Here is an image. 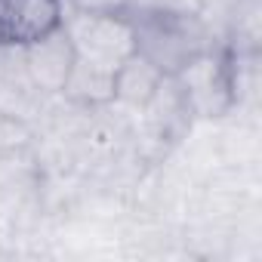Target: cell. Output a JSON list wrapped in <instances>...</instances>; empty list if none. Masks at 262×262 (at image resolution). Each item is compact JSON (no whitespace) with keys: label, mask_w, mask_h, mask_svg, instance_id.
Returning a JSON list of instances; mask_svg holds the SVG:
<instances>
[{"label":"cell","mask_w":262,"mask_h":262,"mask_svg":"<svg viewBox=\"0 0 262 262\" xmlns=\"http://www.w3.org/2000/svg\"><path fill=\"white\" fill-rule=\"evenodd\" d=\"M133 28L136 53L145 56L161 74H176L194 56L213 47L210 28L201 13H155V10H126Z\"/></svg>","instance_id":"cell-1"},{"label":"cell","mask_w":262,"mask_h":262,"mask_svg":"<svg viewBox=\"0 0 262 262\" xmlns=\"http://www.w3.org/2000/svg\"><path fill=\"white\" fill-rule=\"evenodd\" d=\"M114 71L117 68H108L90 59H74L71 74L62 86V96L77 108H105L114 102Z\"/></svg>","instance_id":"cell-6"},{"label":"cell","mask_w":262,"mask_h":262,"mask_svg":"<svg viewBox=\"0 0 262 262\" xmlns=\"http://www.w3.org/2000/svg\"><path fill=\"white\" fill-rule=\"evenodd\" d=\"M65 34L74 43L77 59H90L108 68H117L123 59L136 53L133 28H129L126 13L123 16H90L65 7Z\"/></svg>","instance_id":"cell-3"},{"label":"cell","mask_w":262,"mask_h":262,"mask_svg":"<svg viewBox=\"0 0 262 262\" xmlns=\"http://www.w3.org/2000/svg\"><path fill=\"white\" fill-rule=\"evenodd\" d=\"M129 10H155V13H204V0H133Z\"/></svg>","instance_id":"cell-10"},{"label":"cell","mask_w":262,"mask_h":262,"mask_svg":"<svg viewBox=\"0 0 262 262\" xmlns=\"http://www.w3.org/2000/svg\"><path fill=\"white\" fill-rule=\"evenodd\" d=\"M74 59H77V53H74V43L65 34V28H56L53 34L28 43L25 47V71H28L31 90L62 93Z\"/></svg>","instance_id":"cell-5"},{"label":"cell","mask_w":262,"mask_h":262,"mask_svg":"<svg viewBox=\"0 0 262 262\" xmlns=\"http://www.w3.org/2000/svg\"><path fill=\"white\" fill-rule=\"evenodd\" d=\"M0 83L16 90V86H28V71H25V47H4L0 43Z\"/></svg>","instance_id":"cell-8"},{"label":"cell","mask_w":262,"mask_h":262,"mask_svg":"<svg viewBox=\"0 0 262 262\" xmlns=\"http://www.w3.org/2000/svg\"><path fill=\"white\" fill-rule=\"evenodd\" d=\"M133 0H65L68 10L90 13V16H123Z\"/></svg>","instance_id":"cell-9"},{"label":"cell","mask_w":262,"mask_h":262,"mask_svg":"<svg viewBox=\"0 0 262 262\" xmlns=\"http://www.w3.org/2000/svg\"><path fill=\"white\" fill-rule=\"evenodd\" d=\"M173 77L182 86L194 117H222L237 105L231 80V50L210 47Z\"/></svg>","instance_id":"cell-2"},{"label":"cell","mask_w":262,"mask_h":262,"mask_svg":"<svg viewBox=\"0 0 262 262\" xmlns=\"http://www.w3.org/2000/svg\"><path fill=\"white\" fill-rule=\"evenodd\" d=\"M164 74L139 53H133L129 59H123L114 71V102L129 105V108H145L148 99L155 96V90L161 86Z\"/></svg>","instance_id":"cell-7"},{"label":"cell","mask_w":262,"mask_h":262,"mask_svg":"<svg viewBox=\"0 0 262 262\" xmlns=\"http://www.w3.org/2000/svg\"><path fill=\"white\" fill-rule=\"evenodd\" d=\"M65 22V0H0V43L28 47Z\"/></svg>","instance_id":"cell-4"}]
</instances>
